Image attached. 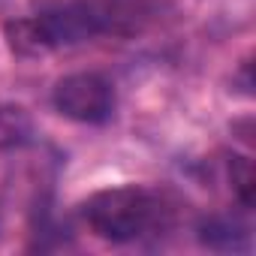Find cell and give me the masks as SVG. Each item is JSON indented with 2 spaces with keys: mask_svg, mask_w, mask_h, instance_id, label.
<instances>
[{
  "mask_svg": "<svg viewBox=\"0 0 256 256\" xmlns=\"http://www.w3.org/2000/svg\"><path fill=\"white\" fill-rule=\"evenodd\" d=\"M54 108L78 124H106L114 112L112 82L100 72H72L54 84Z\"/></svg>",
  "mask_w": 256,
  "mask_h": 256,
  "instance_id": "3957f363",
  "label": "cell"
},
{
  "mask_svg": "<svg viewBox=\"0 0 256 256\" xmlns=\"http://www.w3.org/2000/svg\"><path fill=\"white\" fill-rule=\"evenodd\" d=\"M84 223L106 241L114 244H130L142 241L154 232H163L172 220V208L166 199L148 187H108L94 193L84 208Z\"/></svg>",
  "mask_w": 256,
  "mask_h": 256,
  "instance_id": "7a4b0ae2",
  "label": "cell"
},
{
  "mask_svg": "<svg viewBox=\"0 0 256 256\" xmlns=\"http://www.w3.org/2000/svg\"><path fill=\"white\" fill-rule=\"evenodd\" d=\"M118 18L120 16H114L112 6L96 4V0H52V4H42L34 16L12 22L6 30L18 52L40 54L88 42L112 30Z\"/></svg>",
  "mask_w": 256,
  "mask_h": 256,
  "instance_id": "6da1fadb",
  "label": "cell"
},
{
  "mask_svg": "<svg viewBox=\"0 0 256 256\" xmlns=\"http://www.w3.org/2000/svg\"><path fill=\"white\" fill-rule=\"evenodd\" d=\"M34 124L28 118L24 108L18 106H0V151L6 148H18L30 139Z\"/></svg>",
  "mask_w": 256,
  "mask_h": 256,
  "instance_id": "277c9868",
  "label": "cell"
},
{
  "mask_svg": "<svg viewBox=\"0 0 256 256\" xmlns=\"http://www.w3.org/2000/svg\"><path fill=\"white\" fill-rule=\"evenodd\" d=\"M241 235H247V232H244L235 220H223V217H214V220H208V223L202 226V238H205L208 247L232 250V247H238L235 241H238Z\"/></svg>",
  "mask_w": 256,
  "mask_h": 256,
  "instance_id": "5b68a950",
  "label": "cell"
}]
</instances>
